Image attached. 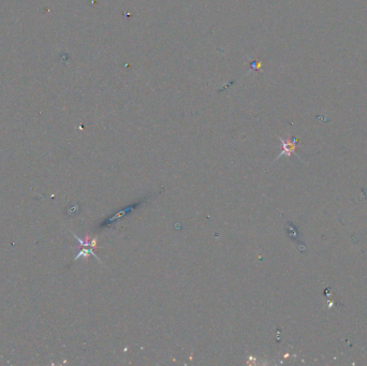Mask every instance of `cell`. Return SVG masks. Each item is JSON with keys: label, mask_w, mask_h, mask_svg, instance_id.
Returning a JSON list of instances; mask_svg holds the SVG:
<instances>
[{"label": "cell", "mask_w": 367, "mask_h": 366, "mask_svg": "<svg viewBox=\"0 0 367 366\" xmlns=\"http://www.w3.org/2000/svg\"><path fill=\"white\" fill-rule=\"evenodd\" d=\"M279 139H280L281 143H282V152L277 156L276 160H277L278 158H280L281 156H284V155L290 157L292 154H295V148H296L297 140H295V139H293V140L289 139V140L285 141V140H282L281 138H279Z\"/></svg>", "instance_id": "cell-1"}]
</instances>
